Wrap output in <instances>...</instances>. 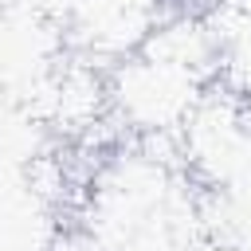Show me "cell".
<instances>
[{
  "instance_id": "cell-1",
  "label": "cell",
  "mask_w": 251,
  "mask_h": 251,
  "mask_svg": "<svg viewBox=\"0 0 251 251\" xmlns=\"http://www.w3.org/2000/svg\"><path fill=\"white\" fill-rule=\"evenodd\" d=\"M200 212L184 176L153 153H118L86 192L90 251H196Z\"/></svg>"
}]
</instances>
